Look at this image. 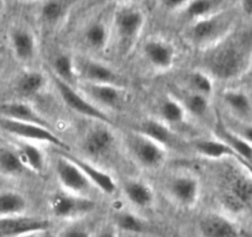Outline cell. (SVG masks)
Here are the masks:
<instances>
[{"mask_svg":"<svg viewBox=\"0 0 252 237\" xmlns=\"http://www.w3.org/2000/svg\"><path fill=\"white\" fill-rule=\"evenodd\" d=\"M234 120L235 122H230V124L224 121L225 126L230 131L234 132L235 135L252 145V121H241V120H236V118H234Z\"/></svg>","mask_w":252,"mask_h":237,"instance_id":"cell-36","label":"cell"},{"mask_svg":"<svg viewBox=\"0 0 252 237\" xmlns=\"http://www.w3.org/2000/svg\"><path fill=\"white\" fill-rule=\"evenodd\" d=\"M16 149H18L26 169L35 172V173L43 172L46 167V157L43 152L33 145V142L23 141Z\"/></svg>","mask_w":252,"mask_h":237,"instance_id":"cell-28","label":"cell"},{"mask_svg":"<svg viewBox=\"0 0 252 237\" xmlns=\"http://www.w3.org/2000/svg\"><path fill=\"white\" fill-rule=\"evenodd\" d=\"M115 225L116 229L130 232V234H140V232L145 231L144 220L130 211L119 212L115 219Z\"/></svg>","mask_w":252,"mask_h":237,"instance_id":"cell-35","label":"cell"},{"mask_svg":"<svg viewBox=\"0 0 252 237\" xmlns=\"http://www.w3.org/2000/svg\"><path fill=\"white\" fill-rule=\"evenodd\" d=\"M111 125L95 121L86 131L82 147L91 158H103L109 156L115 144V135L110 129Z\"/></svg>","mask_w":252,"mask_h":237,"instance_id":"cell-11","label":"cell"},{"mask_svg":"<svg viewBox=\"0 0 252 237\" xmlns=\"http://www.w3.org/2000/svg\"><path fill=\"white\" fill-rule=\"evenodd\" d=\"M3 53H4V45L0 42V56H3Z\"/></svg>","mask_w":252,"mask_h":237,"instance_id":"cell-45","label":"cell"},{"mask_svg":"<svg viewBox=\"0 0 252 237\" xmlns=\"http://www.w3.org/2000/svg\"><path fill=\"white\" fill-rule=\"evenodd\" d=\"M96 204L88 195H77L62 190L50 199V209L55 217L61 220H77L95 210Z\"/></svg>","mask_w":252,"mask_h":237,"instance_id":"cell-8","label":"cell"},{"mask_svg":"<svg viewBox=\"0 0 252 237\" xmlns=\"http://www.w3.org/2000/svg\"><path fill=\"white\" fill-rule=\"evenodd\" d=\"M124 194L134 207L149 209L155 203V192L150 184L144 180L127 179L124 183Z\"/></svg>","mask_w":252,"mask_h":237,"instance_id":"cell-23","label":"cell"},{"mask_svg":"<svg viewBox=\"0 0 252 237\" xmlns=\"http://www.w3.org/2000/svg\"><path fill=\"white\" fill-rule=\"evenodd\" d=\"M219 197L231 214H240L252 205V174L246 167H225L220 174Z\"/></svg>","mask_w":252,"mask_h":237,"instance_id":"cell-2","label":"cell"},{"mask_svg":"<svg viewBox=\"0 0 252 237\" xmlns=\"http://www.w3.org/2000/svg\"><path fill=\"white\" fill-rule=\"evenodd\" d=\"M96 237H118V234H116V230L113 229V227H105L96 235Z\"/></svg>","mask_w":252,"mask_h":237,"instance_id":"cell-40","label":"cell"},{"mask_svg":"<svg viewBox=\"0 0 252 237\" xmlns=\"http://www.w3.org/2000/svg\"><path fill=\"white\" fill-rule=\"evenodd\" d=\"M167 194L169 199L183 209H192L198 204L200 198L199 178L192 173H178L167 183Z\"/></svg>","mask_w":252,"mask_h":237,"instance_id":"cell-10","label":"cell"},{"mask_svg":"<svg viewBox=\"0 0 252 237\" xmlns=\"http://www.w3.org/2000/svg\"><path fill=\"white\" fill-rule=\"evenodd\" d=\"M79 168L83 171V173L86 174L87 178L89 179V182L92 183V185H94L95 188H98L101 193L106 195H113L116 192V183L114 180L113 177L105 172L104 169L99 168L98 166H95L94 163H92L91 161H87V159L79 158V157L73 156L69 152L63 151Z\"/></svg>","mask_w":252,"mask_h":237,"instance_id":"cell-17","label":"cell"},{"mask_svg":"<svg viewBox=\"0 0 252 237\" xmlns=\"http://www.w3.org/2000/svg\"><path fill=\"white\" fill-rule=\"evenodd\" d=\"M4 10H5V0H0V16L3 15Z\"/></svg>","mask_w":252,"mask_h":237,"instance_id":"cell-42","label":"cell"},{"mask_svg":"<svg viewBox=\"0 0 252 237\" xmlns=\"http://www.w3.org/2000/svg\"><path fill=\"white\" fill-rule=\"evenodd\" d=\"M234 28L235 16L229 11L220 10L202 20L189 23L186 38L193 47L205 51L224 40L235 30Z\"/></svg>","mask_w":252,"mask_h":237,"instance_id":"cell-3","label":"cell"},{"mask_svg":"<svg viewBox=\"0 0 252 237\" xmlns=\"http://www.w3.org/2000/svg\"><path fill=\"white\" fill-rule=\"evenodd\" d=\"M146 24L145 13L129 1L121 3L111 19V37H115L119 48L127 53L139 41Z\"/></svg>","mask_w":252,"mask_h":237,"instance_id":"cell-4","label":"cell"},{"mask_svg":"<svg viewBox=\"0 0 252 237\" xmlns=\"http://www.w3.org/2000/svg\"><path fill=\"white\" fill-rule=\"evenodd\" d=\"M68 1L66 0H46L41 9V18L46 24H57L66 15Z\"/></svg>","mask_w":252,"mask_h":237,"instance_id":"cell-34","label":"cell"},{"mask_svg":"<svg viewBox=\"0 0 252 237\" xmlns=\"http://www.w3.org/2000/svg\"><path fill=\"white\" fill-rule=\"evenodd\" d=\"M26 209L28 202L23 194L11 190L0 193V217L23 215Z\"/></svg>","mask_w":252,"mask_h":237,"instance_id":"cell-30","label":"cell"},{"mask_svg":"<svg viewBox=\"0 0 252 237\" xmlns=\"http://www.w3.org/2000/svg\"><path fill=\"white\" fill-rule=\"evenodd\" d=\"M53 76L58 77L63 82L73 86L76 78H78L76 67V59L68 55H60L53 61Z\"/></svg>","mask_w":252,"mask_h":237,"instance_id":"cell-32","label":"cell"},{"mask_svg":"<svg viewBox=\"0 0 252 237\" xmlns=\"http://www.w3.org/2000/svg\"><path fill=\"white\" fill-rule=\"evenodd\" d=\"M50 225V220L25 214L0 217V237H16L30 232L47 231Z\"/></svg>","mask_w":252,"mask_h":237,"instance_id":"cell-15","label":"cell"},{"mask_svg":"<svg viewBox=\"0 0 252 237\" xmlns=\"http://www.w3.org/2000/svg\"><path fill=\"white\" fill-rule=\"evenodd\" d=\"M40 237H53V235L47 230V231H43L42 234H41Z\"/></svg>","mask_w":252,"mask_h":237,"instance_id":"cell-43","label":"cell"},{"mask_svg":"<svg viewBox=\"0 0 252 237\" xmlns=\"http://www.w3.org/2000/svg\"><path fill=\"white\" fill-rule=\"evenodd\" d=\"M221 99L232 118L252 121V99L249 94L239 89H226L222 91Z\"/></svg>","mask_w":252,"mask_h":237,"instance_id":"cell-19","label":"cell"},{"mask_svg":"<svg viewBox=\"0 0 252 237\" xmlns=\"http://www.w3.org/2000/svg\"><path fill=\"white\" fill-rule=\"evenodd\" d=\"M241 10L245 15L252 16V0H241Z\"/></svg>","mask_w":252,"mask_h":237,"instance_id":"cell-39","label":"cell"},{"mask_svg":"<svg viewBox=\"0 0 252 237\" xmlns=\"http://www.w3.org/2000/svg\"><path fill=\"white\" fill-rule=\"evenodd\" d=\"M56 176L63 190L77 195H88L92 183L81 168L64 152H58L56 159Z\"/></svg>","mask_w":252,"mask_h":237,"instance_id":"cell-9","label":"cell"},{"mask_svg":"<svg viewBox=\"0 0 252 237\" xmlns=\"http://www.w3.org/2000/svg\"><path fill=\"white\" fill-rule=\"evenodd\" d=\"M220 10H222L220 8V0H190L182 13L189 23H193L214 15Z\"/></svg>","mask_w":252,"mask_h":237,"instance_id":"cell-27","label":"cell"},{"mask_svg":"<svg viewBox=\"0 0 252 237\" xmlns=\"http://www.w3.org/2000/svg\"><path fill=\"white\" fill-rule=\"evenodd\" d=\"M187 88L194 93L212 96L214 91V79L205 71H194L187 76Z\"/></svg>","mask_w":252,"mask_h":237,"instance_id":"cell-33","label":"cell"},{"mask_svg":"<svg viewBox=\"0 0 252 237\" xmlns=\"http://www.w3.org/2000/svg\"><path fill=\"white\" fill-rule=\"evenodd\" d=\"M52 79L58 94L68 108H71L72 110L76 111L79 115L84 116V118H92L94 121L105 122L109 125L113 124L108 114L103 109L96 106L93 101L89 100L82 91L76 90L73 86L63 82L58 77L52 76Z\"/></svg>","mask_w":252,"mask_h":237,"instance_id":"cell-7","label":"cell"},{"mask_svg":"<svg viewBox=\"0 0 252 237\" xmlns=\"http://www.w3.org/2000/svg\"><path fill=\"white\" fill-rule=\"evenodd\" d=\"M136 130L154 139L155 141L158 142L167 149L177 147L179 144V139L176 135V131H173L172 127L161 121L159 118L158 120H156V118L145 120L144 122H141L139 129Z\"/></svg>","mask_w":252,"mask_h":237,"instance_id":"cell-22","label":"cell"},{"mask_svg":"<svg viewBox=\"0 0 252 237\" xmlns=\"http://www.w3.org/2000/svg\"><path fill=\"white\" fill-rule=\"evenodd\" d=\"M142 52H144V57L147 63L156 71H169L176 62V48L169 41L164 40V38H149L144 43Z\"/></svg>","mask_w":252,"mask_h":237,"instance_id":"cell-13","label":"cell"},{"mask_svg":"<svg viewBox=\"0 0 252 237\" xmlns=\"http://www.w3.org/2000/svg\"><path fill=\"white\" fill-rule=\"evenodd\" d=\"M0 116L50 127L47 120L42 118L40 113H37V110L33 109L30 104L24 103V101H8V103L0 104Z\"/></svg>","mask_w":252,"mask_h":237,"instance_id":"cell-21","label":"cell"},{"mask_svg":"<svg viewBox=\"0 0 252 237\" xmlns=\"http://www.w3.org/2000/svg\"><path fill=\"white\" fill-rule=\"evenodd\" d=\"M190 0H159L162 8L168 11H182Z\"/></svg>","mask_w":252,"mask_h":237,"instance_id":"cell-37","label":"cell"},{"mask_svg":"<svg viewBox=\"0 0 252 237\" xmlns=\"http://www.w3.org/2000/svg\"><path fill=\"white\" fill-rule=\"evenodd\" d=\"M77 74L84 83L123 86L120 76L111 67L92 58H77Z\"/></svg>","mask_w":252,"mask_h":237,"instance_id":"cell-14","label":"cell"},{"mask_svg":"<svg viewBox=\"0 0 252 237\" xmlns=\"http://www.w3.org/2000/svg\"><path fill=\"white\" fill-rule=\"evenodd\" d=\"M125 142L131 157L142 168H161L167 161V148L137 130L126 135Z\"/></svg>","mask_w":252,"mask_h":237,"instance_id":"cell-5","label":"cell"},{"mask_svg":"<svg viewBox=\"0 0 252 237\" xmlns=\"http://www.w3.org/2000/svg\"><path fill=\"white\" fill-rule=\"evenodd\" d=\"M252 71V64H251V68H250V72H251Z\"/></svg>","mask_w":252,"mask_h":237,"instance_id":"cell-47","label":"cell"},{"mask_svg":"<svg viewBox=\"0 0 252 237\" xmlns=\"http://www.w3.org/2000/svg\"><path fill=\"white\" fill-rule=\"evenodd\" d=\"M25 166L18 149L0 147V174L8 178H16L25 172Z\"/></svg>","mask_w":252,"mask_h":237,"instance_id":"cell-29","label":"cell"},{"mask_svg":"<svg viewBox=\"0 0 252 237\" xmlns=\"http://www.w3.org/2000/svg\"><path fill=\"white\" fill-rule=\"evenodd\" d=\"M24 1H28V3H31V1H36V0H24Z\"/></svg>","mask_w":252,"mask_h":237,"instance_id":"cell-46","label":"cell"},{"mask_svg":"<svg viewBox=\"0 0 252 237\" xmlns=\"http://www.w3.org/2000/svg\"><path fill=\"white\" fill-rule=\"evenodd\" d=\"M10 46L18 61L29 63L37 52V41L31 30L26 28H15L10 32Z\"/></svg>","mask_w":252,"mask_h":237,"instance_id":"cell-18","label":"cell"},{"mask_svg":"<svg viewBox=\"0 0 252 237\" xmlns=\"http://www.w3.org/2000/svg\"><path fill=\"white\" fill-rule=\"evenodd\" d=\"M159 120L169 127L182 126L187 122V110L176 96H166L158 105Z\"/></svg>","mask_w":252,"mask_h":237,"instance_id":"cell-25","label":"cell"},{"mask_svg":"<svg viewBox=\"0 0 252 237\" xmlns=\"http://www.w3.org/2000/svg\"><path fill=\"white\" fill-rule=\"evenodd\" d=\"M98 3H126V1H130V0H96Z\"/></svg>","mask_w":252,"mask_h":237,"instance_id":"cell-41","label":"cell"},{"mask_svg":"<svg viewBox=\"0 0 252 237\" xmlns=\"http://www.w3.org/2000/svg\"><path fill=\"white\" fill-rule=\"evenodd\" d=\"M0 130H3L10 136L20 139L21 141L29 142H45L55 146L61 151H66L68 145L63 142L51 127L42 126V125L32 124V122L19 121L13 118L0 116Z\"/></svg>","mask_w":252,"mask_h":237,"instance_id":"cell-6","label":"cell"},{"mask_svg":"<svg viewBox=\"0 0 252 237\" xmlns=\"http://www.w3.org/2000/svg\"><path fill=\"white\" fill-rule=\"evenodd\" d=\"M83 40L91 50L103 52L111 41V26L100 19L91 21L84 29Z\"/></svg>","mask_w":252,"mask_h":237,"instance_id":"cell-24","label":"cell"},{"mask_svg":"<svg viewBox=\"0 0 252 237\" xmlns=\"http://www.w3.org/2000/svg\"><path fill=\"white\" fill-rule=\"evenodd\" d=\"M192 145L194 151L203 158L213 159V161L234 159V161L239 162V158H237L234 149L219 137H215V139H198Z\"/></svg>","mask_w":252,"mask_h":237,"instance_id":"cell-20","label":"cell"},{"mask_svg":"<svg viewBox=\"0 0 252 237\" xmlns=\"http://www.w3.org/2000/svg\"><path fill=\"white\" fill-rule=\"evenodd\" d=\"M199 237H242L241 230L227 216L207 212L198 221Z\"/></svg>","mask_w":252,"mask_h":237,"instance_id":"cell-16","label":"cell"},{"mask_svg":"<svg viewBox=\"0 0 252 237\" xmlns=\"http://www.w3.org/2000/svg\"><path fill=\"white\" fill-rule=\"evenodd\" d=\"M81 91L100 109L120 110L126 101L125 88L115 84L84 83Z\"/></svg>","mask_w":252,"mask_h":237,"instance_id":"cell-12","label":"cell"},{"mask_svg":"<svg viewBox=\"0 0 252 237\" xmlns=\"http://www.w3.org/2000/svg\"><path fill=\"white\" fill-rule=\"evenodd\" d=\"M204 52L203 71L213 79L229 82L241 78L252 64V30H234Z\"/></svg>","mask_w":252,"mask_h":237,"instance_id":"cell-1","label":"cell"},{"mask_svg":"<svg viewBox=\"0 0 252 237\" xmlns=\"http://www.w3.org/2000/svg\"><path fill=\"white\" fill-rule=\"evenodd\" d=\"M46 86V78L37 71H28L21 74L16 83V88L20 94L25 96L36 95L41 93Z\"/></svg>","mask_w":252,"mask_h":237,"instance_id":"cell-31","label":"cell"},{"mask_svg":"<svg viewBox=\"0 0 252 237\" xmlns=\"http://www.w3.org/2000/svg\"><path fill=\"white\" fill-rule=\"evenodd\" d=\"M3 66H4V61H3V56H0V72H1V69H3Z\"/></svg>","mask_w":252,"mask_h":237,"instance_id":"cell-44","label":"cell"},{"mask_svg":"<svg viewBox=\"0 0 252 237\" xmlns=\"http://www.w3.org/2000/svg\"><path fill=\"white\" fill-rule=\"evenodd\" d=\"M61 237H92L91 232L81 226L68 227L62 232Z\"/></svg>","mask_w":252,"mask_h":237,"instance_id":"cell-38","label":"cell"},{"mask_svg":"<svg viewBox=\"0 0 252 237\" xmlns=\"http://www.w3.org/2000/svg\"><path fill=\"white\" fill-rule=\"evenodd\" d=\"M179 101L182 103V105L184 106V109L187 110V113L193 115L194 118H207L210 113V99L209 96H205L203 94L194 93V91H190L188 89H186L184 91H182V94L179 96H176Z\"/></svg>","mask_w":252,"mask_h":237,"instance_id":"cell-26","label":"cell"}]
</instances>
